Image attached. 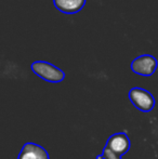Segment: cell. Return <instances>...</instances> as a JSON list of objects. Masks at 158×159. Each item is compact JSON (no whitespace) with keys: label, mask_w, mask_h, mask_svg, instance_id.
Wrapping results in <instances>:
<instances>
[{"label":"cell","mask_w":158,"mask_h":159,"mask_svg":"<svg viewBox=\"0 0 158 159\" xmlns=\"http://www.w3.org/2000/svg\"><path fill=\"white\" fill-rule=\"evenodd\" d=\"M33 73L48 82H61L65 78V74L55 65L46 61H36L30 66Z\"/></svg>","instance_id":"cell-1"},{"label":"cell","mask_w":158,"mask_h":159,"mask_svg":"<svg viewBox=\"0 0 158 159\" xmlns=\"http://www.w3.org/2000/svg\"><path fill=\"white\" fill-rule=\"evenodd\" d=\"M158 61L151 54H143L135 57L131 63V69L134 74L144 77H150L156 71Z\"/></svg>","instance_id":"cell-3"},{"label":"cell","mask_w":158,"mask_h":159,"mask_svg":"<svg viewBox=\"0 0 158 159\" xmlns=\"http://www.w3.org/2000/svg\"><path fill=\"white\" fill-rule=\"evenodd\" d=\"M102 157H103V159H121L120 155L116 154L115 152H113L112 149L108 148L107 146L104 148L103 154H102Z\"/></svg>","instance_id":"cell-7"},{"label":"cell","mask_w":158,"mask_h":159,"mask_svg":"<svg viewBox=\"0 0 158 159\" xmlns=\"http://www.w3.org/2000/svg\"><path fill=\"white\" fill-rule=\"evenodd\" d=\"M107 147L116 154L122 156L130 148V140L124 133H116L108 139Z\"/></svg>","instance_id":"cell-4"},{"label":"cell","mask_w":158,"mask_h":159,"mask_svg":"<svg viewBox=\"0 0 158 159\" xmlns=\"http://www.w3.org/2000/svg\"><path fill=\"white\" fill-rule=\"evenodd\" d=\"M129 98L131 103L139 111L148 113L155 106V98L147 90L142 88H132L129 91Z\"/></svg>","instance_id":"cell-2"},{"label":"cell","mask_w":158,"mask_h":159,"mask_svg":"<svg viewBox=\"0 0 158 159\" xmlns=\"http://www.w3.org/2000/svg\"><path fill=\"white\" fill-rule=\"evenodd\" d=\"M87 0H53L54 7L62 13L75 14L82 10Z\"/></svg>","instance_id":"cell-6"},{"label":"cell","mask_w":158,"mask_h":159,"mask_svg":"<svg viewBox=\"0 0 158 159\" xmlns=\"http://www.w3.org/2000/svg\"><path fill=\"white\" fill-rule=\"evenodd\" d=\"M17 159H49V155L43 147L34 143H26Z\"/></svg>","instance_id":"cell-5"}]
</instances>
